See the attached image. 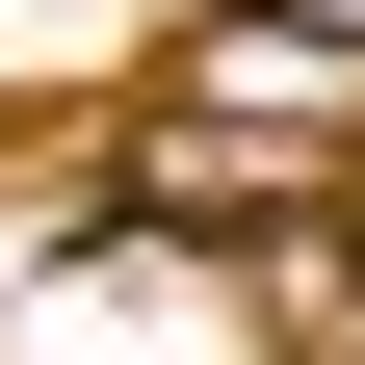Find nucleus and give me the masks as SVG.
I'll list each match as a JSON object with an SVG mask.
<instances>
[{
    "instance_id": "obj_1",
    "label": "nucleus",
    "mask_w": 365,
    "mask_h": 365,
    "mask_svg": "<svg viewBox=\"0 0 365 365\" xmlns=\"http://www.w3.org/2000/svg\"><path fill=\"white\" fill-rule=\"evenodd\" d=\"M287 26H339V53H365V0H287Z\"/></svg>"
}]
</instances>
